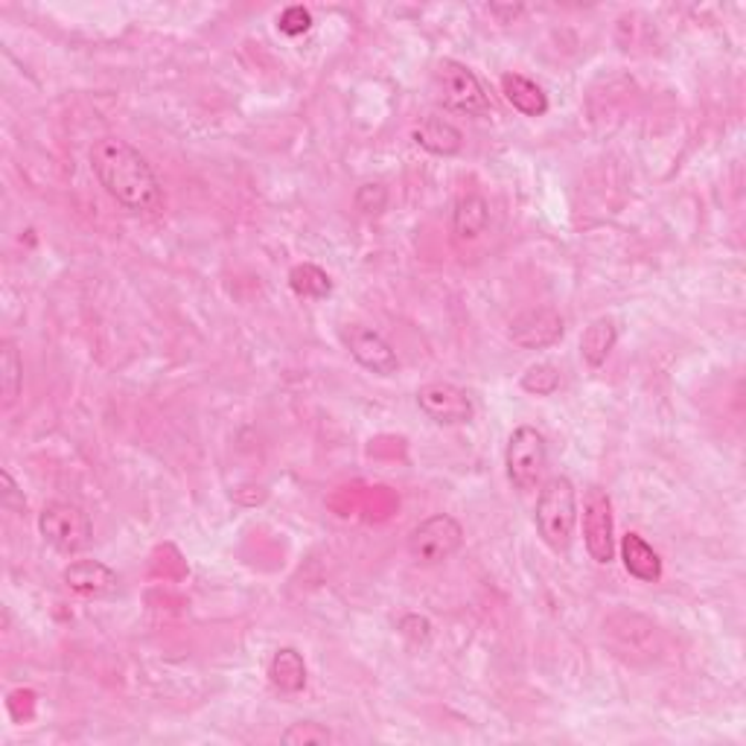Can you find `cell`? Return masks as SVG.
Masks as SVG:
<instances>
[{"label":"cell","mask_w":746,"mask_h":746,"mask_svg":"<svg viewBox=\"0 0 746 746\" xmlns=\"http://www.w3.org/2000/svg\"><path fill=\"white\" fill-rule=\"evenodd\" d=\"M435 88H438L440 103L449 111L467 114V117H487L490 114V99L481 88L479 76L455 58H440L435 65Z\"/></svg>","instance_id":"cell-6"},{"label":"cell","mask_w":746,"mask_h":746,"mask_svg":"<svg viewBox=\"0 0 746 746\" xmlns=\"http://www.w3.org/2000/svg\"><path fill=\"white\" fill-rule=\"evenodd\" d=\"M90 170L99 186L129 213H158L163 207V186L152 163L120 138H99L90 147Z\"/></svg>","instance_id":"cell-1"},{"label":"cell","mask_w":746,"mask_h":746,"mask_svg":"<svg viewBox=\"0 0 746 746\" xmlns=\"http://www.w3.org/2000/svg\"><path fill=\"white\" fill-rule=\"evenodd\" d=\"M268 680L284 694H298L307 685V662L295 648H280L268 662Z\"/></svg>","instance_id":"cell-16"},{"label":"cell","mask_w":746,"mask_h":746,"mask_svg":"<svg viewBox=\"0 0 746 746\" xmlns=\"http://www.w3.org/2000/svg\"><path fill=\"white\" fill-rule=\"evenodd\" d=\"M548 467V447H545L543 431L534 426H520L511 431L508 447H504V470L520 493H531L540 487Z\"/></svg>","instance_id":"cell-4"},{"label":"cell","mask_w":746,"mask_h":746,"mask_svg":"<svg viewBox=\"0 0 746 746\" xmlns=\"http://www.w3.org/2000/svg\"><path fill=\"white\" fill-rule=\"evenodd\" d=\"M341 339H344V348L350 350V356L356 359L365 371L376 373V376H394L399 371V359L394 348L371 327L350 324L341 333Z\"/></svg>","instance_id":"cell-9"},{"label":"cell","mask_w":746,"mask_h":746,"mask_svg":"<svg viewBox=\"0 0 746 746\" xmlns=\"http://www.w3.org/2000/svg\"><path fill=\"white\" fill-rule=\"evenodd\" d=\"M399 633L406 636L412 644H429L431 625L423 616H406L399 621Z\"/></svg>","instance_id":"cell-24"},{"label":"cell","mask_w":746,"mask_h":746,"mask_svg":"<svg viewBox=\"0 0 746 746\" xmlns=\"http://www.w3.org/2000/svg\"><path fill=\"white\" fill-rule=\"evenodd\" d=\"M67 589H74L76 595L85 598H108L117 593V572L106 566L103 560H74L71 566L62 572Z\"/></svg>","instance_id":"cell-11"},{"label":"cell","mask_w":746,"mask_h":746,"mask_svg":"<svg viewBox=\"0 0 746 746\" xmlns=\"http://www.w3.org/2000/svg\"><path fill=\"white\" fill-rule=\"evenodd\" d=\"M584 543L589 557L600 566L616 560V522H612V502L604 487H589L584 499Z\"/></svg>","instance_id":"cell-7"},{"label":"cell","mask_w":746,"mask_h":746,"mask_svg":"<svg viewBox=\"0 0 746 746\" xmlns=\"http://www.w3.org/2000/svg\"><path fill=\"white\" fill-rule=\"evenodd\" d=\"M0 382H3V403L12 406L24 385V362H21L18 344L12 339L0 344Z\"/></svg>","instance_id":"cell-19"},{"label":"cell","mask_w":746,"mask_h":746,"mask_svg":"<svg viewBox=\"0 0 746 746\" xmlns=\"http://www.w3.org/2000/svg\"><path fill=\"white\" fill-rule=\"evenodd\" d=\"M277 26L284 35H303L312 26V12L303 7H289L284 9V15L277 18Z\"/></svg>","instance_id":"cell-22"},{"label":"cell","mask_w":746,"mask_h":746,"mask_svg":"<svg viewBox=\"0 0 746 746\" xmlns=\"http://www.w3.org/2000/svg\"><path fill=\"white\" fill-rule=\"evenodd\" d=\"M289 286L298 298L321 300L333 292V280L327 275L324 268L316 266V263H300L289 271Z\"/></svg>","instance_id":"cell-18"},{"label":"cell","mask_w":746,"mask_h":746,"mask_svg":"<svg viewBox=\"0 0 746 746\" xmlns=\"http://www.w3.org/2000/svg\"><path fill=\"white\" fill-rule=\"evenodd\" d=\"M284 740L286 746H307V744H330V740H335V735L327 726H321V723H312V721H300V723H292L289 729L284 732Z\"/></svg>","instance_id":"cell-21"},{"label":"cell","mask_w":746,"mask_h":746,"mask_svg":"<svg viewBox=\"0 0 746 746\" xmlns=\"http://www.w3.org/2000/svg\"><path fill=\"white\" fill-rule=\"evenodd\" d=\"M414 143H417L420 149H426V152L449 158V154L461 152L463 135H461V129L452 126L449 120L429 114V117H423L420 126L414 129Z\"/></svg>","instance_id":"cell-13"},{"label":"cell","mask_w":746,"mask_h":746,"mask_svg":"<svg viewBox=\"0 0 746 746\" xmlns=\"http://www.w3.org/2000/svg\"><path fill=\"white\" fill-rule=\"evenodd\" d=\"M502 94L513 108L525 117H543L548 111V94L534 79L522 74L502 76Z\"/></svg>","instance_id":"cell-15"},{"label":"cell","mask_w":746,"mask_h":746,"mask_svg":"<svg viewBox=\"0 0 746 746\" xmlns=\"http://www.w3.org/2000/svg\"><path fill=\"white\" fill-rule=\"evenodd\" d=\"M522 388L534 397H552L554 391L560 388V371L548 362H536V365L527 367L522 373Z\"/></svg>","instance_id":"cell-20"},{"label":"cell","mask_w":746,"mask_h":746,"mask_svg":"<svg viewBox=\"0 0 746 746\" xmlns=\"http://www.w3.org/2000/svg\"><path fill=\"white\" fill-rule=\"evenodd\" d=\"M618 341V327L612 318H595L593 324L586 327V333L580 335V356L589 367H600L607 362Z\"/></svg>","instance_id":"cell-17"},{"label":"cell","mask_w":746,"mask_h":746,"mask_svg":"<svg viewBox=\"0 0 746 746\" xmlns=\"http://www.w3.org/2000/svg\"><path fill=\"white\" fill-rule=\"evenodd\" d=\"M406 545L408 557L417 566H438V563H447L449 557L461 552L463 527L449 513H435V516L412 527Z\"/></svg>","instance_id":"cell-5"},{"label":"cell","mask_w":746,"mask_h":746,"mask_svg":"<svg viewBox=\"0 0 746 746\" xmlns=\"http://www.w3.org/2000/svg\"><path fill=\"white\" fill-rule=\"evenodd\" d=\"M385 204H388V193H385V186L382 184H365L359 186L356 193V207L367 216H376V213L385 211Z\"/></svg>","instance_id":"cell-23"},{"label":"cell","mask_w":746,"mask_h":746,"mask_svg":"<svg viewBox=\"0 0 746 746\" xmlns=\"http://www.w3.org/2000/svg\"><path fill=\"white\" fill-rule=\"evenodd\" d=\"M417 406L420 412L438 426H463L472 420L476 406L472 397L452 382H431L417 391Z\"/></svg>","instance_id":"cell-8"},{"label":"cell","mask_w":746,"mask_h":746,"mask_svg":"<svg viewBox=\"0 0 746 746\" xmlns=\"http://www.w3.org/2000/svg\"><path fill=\"white\" fill-rule=\"evenodd\" d=\"M490 225V204L484 195L467 193L455 202L452 234L455 239H479Z\"/></svg>","instance_id":"cell-14"},{"label":"cell","mask_w":746,"mask_h":746,"mask_svg":"<svg viewBox=\"0 0 746 746\" xmlns=\"http://www.w3.org/2000/svg\"><path fill=\"white\" fill-rule=\"evenodd\" d=\"M536 531L552 552H566L577 527V490L568 476H552L540 487L534 508Z\"/></svg>","instance_id":"cell-2"},{"label":"cell","mask_w":746,"mask_h":746,"mask_svg":"<svg viewBox=\"0 0 746 746\" xmlns=\"http://www.w3.org/2000/svg\"><path fill=\"white\" fill-rule=\"evenodd\" d=\"M41 540L58 554L85 552L94 540L90 516L74 502H47L39 513Z\"/></svg>","instance_id":"cell-3"},{"label":"cell","mask_w":746,"mask_h":746,"mask_svg":"<svg viewBox=\"0 0 746 746\" xmlns=\"http://www.w3.org/2000/svg\"><path fill=\"white\" fill-rule=\"evenodd\" d=\"M0 481H3V504L7 508H15V511H24V495H21V490H18V484L12 481V476H9V470H0Z\"/></svg>","instance_id":"cell-25"},{"label":"cell","mask_w":746,"mask_h":746,"mask_svg":"<svg viewBox=\"0 0 746 746\" xmlns=\"http://www.w3.org/2000/svg\"><path fill=\"white\" fill-rule=\"evenodd\" d=\"M621 560H625L627 575L641 580V584H659L662 580V557L636 531L621 536Z\"/></svg>","instance_id":"cell-12"},{"label":"cell","mask_w":746,"mask_h":746,"mask_svg":"<svg viewBox=\"0 0 746 746\" xmlns=\"http://www.w3.org/2000/svg\"><path fill=\"white\" fill-rule=\"evenodd\" d=\"M511 339L522 350L552 348L563 339V318L554 309H527L511 324Z\"/></svg>","instance_id":"cell-10"}]
</instances>
